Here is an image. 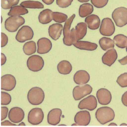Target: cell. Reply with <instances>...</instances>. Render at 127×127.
Instances as JSON below:
<instances>
[{
	"label": "cell",
	"instance_id": "cell-1",
	"mask_svg": "<svg viewBox=\"0 0 127 127\" xmlns=\"http://www.w3.org/2000/svg\"><path fill=\"white\" fill-rule=\"evenodd\" d=\"M75 17V14H73L70 16L65 22V23L63 28V43L64 45L67 46H71L73 44L77 41L75 29L74 28H72L70 30V26L71 23Z\"/></svg>",
	"mask_w": 127,
	"mask_h": 127
},
{
	"label": "cell",
	"instance_id": "cell-2",
	"mask_svg": "<svg viewBox=\"0 0 127 127\" xmlns=\"http://www.w3.org/2000/svg\"><path fill=\"white\" fill-rule=\"evenodd\" d=\"M115 116L114 110L106 106L98 108L95 113L96 119L102 125H104L113 120Z\"/></svg>",
	"mask_w": 127,
	"mask_h": 127
},
{
	"label": "cell",
	"instance_id": "cell-3",
	"mask_svg": "<svg viewBox=\"0 0 127 127\" xmlns=\"http://www.w3.org/2000/svg\"><path fill=\"white\" fill-rule=\"evenodd\" d=\"M45 99V93L43 89L39 87H34L29 90L27 94V100L33 105H39Z\"/></svg>",
	"mask_w": 127,
	"mask_h": 127
},
{
	"label": "cell",
	"instance_id": "cell-4",
	"mask_svg": "<svg viewBox=\"0 0 127 127\" xmlns=\"http://www.w3.org/2000/svg\"><path fill=\"white\" fill-rule=\"evenodd\" d=\"M112 17L118 27H123L127 24V8L120 7L116 8L112 14Z\"/></svg>",
	"mask_w": 127,
	"mask_h": 127
},
{
	"label": "cell",
	"instance_id": "cell-5",
	"mask_svg": "<svg viewBox=\"0 0 127 127\" xmlns=\"http://www.w3.org/2000/svg\"><path fill=\"white\" fill-rule=\"evenodd\" d=\"M25 23V19L21 16H10L5 21V28L9 32H14Z\"/></svg>",
	"mask_w": 127,
	"mask_h": 127
},
{
	"label": "cell",
	"instance_id": "cell-6",
	"mask_svg": "<svg viewBox=\"0 0 127 127\" xmlns=\"http://www.w3.org/2000/svg\"><path fill=\"white\" fill-rule=\"evenodd\" d=\"M27 66L32 72L41 70L44 65V61L42 57L38 55L30 56L27 60Z\"/></svg>",
	"mask_w": 127,
	"mask_h": 127
},
{
	"label": "cell",
	"instance_id": "cell-7",
	"mask_svg": "<svg viewBox=\"0 0 127 127\" xmlns=\"http://www.w3.org/2000/svg\"><path fill=\"white\" fill-rule=\"evenodd\" d=\"M92 90V87L89 84L76 86L72 91L73 97L76 101L81 100L86 96L90 94Z\"/></svg>",
	"mask_w": 127,
	"mask_h": 127
},
{
	"label": "cell",
	"instance_id": "cell-8",
	"mask_svg": "<svg viewBox=\"0 0 127 127\" xmlns=\"http://www.w3.org/2000/svg\"><path fill=\"white\" fill-rule=\"evenodd\" d=\"M44 117V114L42 109L39 108H33L28 113V122L33 125H38L42 122Z\"/></svg>",
	"mask_w": 127,
	"mask_h": 127
},
{
	"label": "cell",
	"instance_id": "cell-9",
	"mask_svg": "<svg viewBox=\"0 0 127 127\" xmlns=\"http://www.w3.org/2000/svg\"><path fill=\"white\" fill-rule=\"evenodd\" d=\"M115 31V25L111 18L108 17L102 19L99 29V32L103 36L112 35Z\"/></svg>",
	"mask_w": 127,
	"mask_h": 127
},
{
	"label": "cell",
	"instance_id": "cell-10",
	"mask_svg": "<svg viewBox=\"0 0 127 127\" xmlns=\"http://www.w3.org/2000/svg\"><path fill=\"white\" fill-rule=\"evenodd\" d=\"M34 36V32L32 29L28 25H24L18 31L16 36V40L22 43L27 40H31Z\"/></svg>",
	"mask_w": 127,
	"mask_h": 127
},
{
	"label": "cell",
	"instance_id": "cell-11",
	"mask_svg": "<svg viewBox=\"0 0 127 127\" xmlns=\"http://www.w3.org/2000/svg\"><path fill=\"white\" fill-rule=\"evenodd\" d=\"M97 106V101L96 97L93 95H90L80 101L78 108L80 110L87 109L89 111L94 110Z\"/></svg>",
	"mask_w": 127,
	"mask_h": 127
},
{
	"label": "cell",
	"instance_id": "cell-12",
	"mask_svg": "<svg viewBox=\"0 0 127 127\" xmlns=\"http://www.w3.org/2000/svg\"><path fill=\"white\" fill-rule=\"evenodd\" d=\"M16 84V79L11 74H5L1 78V89L6 91H12Z\"/></svg>",
	"mask_w": 127,
	"mask_h": 127
},
{
	"label": "cell",
	"instance_id": "cell-13",
	"mask_svg": "<svg viewBox=\"0 0 127 127\" xmlns=\"http://www.w3.org/2000/svg\"><path fill=\"white\" fill-rule=\"evenodd\" d=\"M24 116L23 110L18 107L12 108L9 110L8 115L9 120L15 124L20 123L24 119Z\"/></svg>",
	"mask_w": 127,
	"mask_h": 127
},
{
	"label": "cell",
	"instance_id": "cell-14",
	"mask_svg": "<svg viewBox=\"0 0 127 127\" xmlns=\"http://www.w3.org/2000/svg\"><path fill=\"white\" fill-rule=\"evenodd\" d=\"M90 120V114L89 112L86 110L78 112L74 118V121L77 126H86L89 125Z\"/></svg>",
	"mask_w": 127,
	"mask_h": 127
},
{
	"label": "cell",
	"instance_id": "cell-15",
	"mask_svg": "<svg viewBox=\"0 0 127 127\" xmlns=\"http://www.w3.org/2000/svg\"><path fill=\"white\" fill-rule=\"evenodd\" d=\"M96 97L99 103L102 105L109 104L112 100L111 92L105 88L99 89L96 93Z\"/></svg>",
	"mask_w": 127,
	"mask_h": 127
},
{
	"label": "cell",
	"instance_id": "cell-16",
	"mask_svg": "<svg viewBox=\"0 0 127 127\" xmlns=\"http://www.w3.org/2000/svg\"><path fill=\"white\" fill-rule=\"evenodd\" d=\"M37 53L44 54L48 53L52 48V43L46 37L40 38L37 41Z\"/></svg>",
	"mask_w": 127,
	"mask_h": 127
},
{
	"label": "cell",
	"instance_id": "cell-17",
	"mask_svg": "<svg viewBox=\"0 0 127 127\" xmlns=\"http://www.w3.org/2000/svg\"><path fill=\"white\" fill-rule=\"evenodd\" d=\"M62 114L61 109L55 108L50 110L47 116V121L51 125L56 126L60 123Z\"/></svg>",
	"mask_w": 127,
	"mask_h": 127
},
{
	"label": "cell",
	"instance_id": "cell-18",
	"mask_svg": "<svg viewBox=\"0 0 127 127\" xmlns=\"http://www.w3.org/2000/svg\"><path fill=\"white\" fill-rule=\"evenodd\" d=\"M117 58V52L116 49L113 48L107 50V51L104 54L102 57V61L104 64L111 66L115 63Z\"/></svg>",
	"mask_w": 127,
	"mask_h": 127
},
{
	"label": "cell",
	"instance_id": "cell-19",
	"mask_svg": "<svg viewBox=\"0 0 127 127\" xmlns=\"http://www.w3.org/2000/svg\"><path fill=\"white\" fill-rule=\"evenodd\" d=\"M90 80V75L85 70H80L75 72L73 76L74 83L78 85L87 84Z\"/></svg>",
	"mask_w": 127,
	"mask_h": 127
},
{
	"label": "cell",
	"instance_id": "cell-20",
	"mask_svg": "<svg viewBox=\"0 0 127 127\" xmlns=\"http://www.w3.org/2000/svg\"><path fill=\"white\" fill-rule=\"evenodd\" d=\"M62 30H63V26L62 24L54 23L49 27V35L52 39L57 40L61 36Z\"/></svg>",
	"mask_w": 127,
	"mask_h": 127
},
{
	"label": "cell",
	"instance_id": "cell-21",
	"mask_svg": "<svg viewBox=\"0 0 127 127\" xmlns=\"http://www.w3.org/2000/svg\"><path fill=\"white\" fill-rule=\"evenodd\" d=\"M85 22L88 27L91 30L97 29L100 25V19L96 14H91L86 17Z\"/></svg>",
	"mask_w": 127,
	"mask_h": 127
},
{
	"label": "cell",
	"instance_id": "cell-22",
	"mask_svg": "<svg viewBox=\"0 0 127 127\" xmlns=\"http://www.w3.org/2000/svg\"><path fill=\"white\" fill-rule=\"evenodd\" d=\"M73 45L76 48L80 50H85L88 51H94L98 47L97 44L89 41L79 40L73 44Z\"/></svg>",
	"mask_w": 127,
	"mask_h": 127
},
{
	"label": "cell",
	"instance_id": "cell-23",
	"mask_svg": "<svg viewBox=\"0 0 127 127\" xmlns=\"http://www.w3.org/2000/svg\"><path fill=\"white\" fill-rule=\"evenodd\" d=\"M53 11L50 9H45L41 11L38 16L39 22L43 24H46L51 22L53 20Z\"/></svg>",
	"mask_w": 127,
	"mask_h": 127
},
{
	"label": "cell",
	"instance_id": "cell-24",
	"mask_svg": "<svg viewBox=\"0 0 127 127\" xmlns=\"http://www.w3.org/2000/svg\"><path fill=\"white\" fill-rule=\"evenodd\" d=\"M72 65L67 60H62L60 61L57 65L58 72L63 75H67L72 71Z\"/></svg>",
	"mask_w": 127,
	"mask_h": 127
},
{
	"label": "cell",
	"instance_id": "cell-25",
	"mask_svg": "<svg viewBox=\"0 0 127 127\" xmlns=\"http://www.w3.org/2000/svg\"><path fill=\"white\" fill-rule=\"evenodd\" d=\"M75 34L77 41L81 40L87 33V24L84 22H79L75 26Z\"/></svg>",
	"mask_w": 127,
	"mask_h": 127
},
{
	"label": "cell",
	"instance_id": "cell-26",
	"mask_svg": "<svg viewBox=\"0 0 127 127\" xmlns=\"http://www.w3.org/2000/svg\"><path fill=\"white\" fill-rule=\"evenodd\" d=\"M93 6L89 3H85L80 5L79 15L81 17H85L90 15L93 11Z\"/></svg>",
	"mask_w": 127,
	"mask_h": 127
},
{
	"label": "cell",
	"instance_id": "cell-27",
	"mask_svg": "<svg viewBox=\"0 0 127 127\" xmlns=\"http://www.w3.org/2000/svg\"><path fill=\"white\" fill-rule=\"evenodd\" d=\"M99 44L101 49L104 51L113 48L115 46L114 40L107 37H103L100 38L99 41Z\"/></svg>",
	"mask_w": 127,
	"mask_h": 127
},
{
	"label": "cell",
	"instance_id": "cell-28",
	"mask_svg": "<svg viewBox=\"0 0 127 127\" xmlns=\"http://www.w3.org/2000/svg\"><path fill=\"white\" fill-rule=\"evenodd\" d=\"M28 13V10L25 7L21 5H15L11 7L7 13L9 16H20Z\"/></svg>",
	"mask_w": 127,
	"mask_h": 127
},
{
	"label": "cell",
	"instance_id": "cell-29",
	"mask_svg": "<svg viewBox=\"0 0 127 127\" xmlns=\"http://www.w3.org/2000/svg\"><path fill=\"white\" fill-rule=\"evenodd\" d=\"M113 40L115 45L120 48H126L127 46V36L119 34L114 36Z\"/></svg>",
	"mask_w": 127,
	"mask_h": 127
},
{
	"label": "cell",
	"instance_id": "cell-30",
	"mask_svg": "<svg viewBox=\"0 0 127 127\" xmlns=\"http://www.w3.org/2000/svg\"><path fill=\"white\" fill-rule=\"evenodd\" d=\"M36 44L34 41H29L26 42L23 46V51L27 55H31L36 51Z\"/></svg>",
	"mask_w": 127,
	"mask_h": 127
},
{
	"label": "cell",
	"instance_id": "cell-31",
	"mask_svg": "<svg viewBox=\"0 0 127 127\" xmlns=\"http://www.w3.org/2000/svg\"><path fill=\"white\" fill-rule=\"evenodd\" d=\"M20 5L29 8H43L44 7V5L40 1L34 0L23 1L20 3Z\"/></svg>",
	"mask_w": 127,
	"mask_h": 127
},
{
	"label": "cell",
	"instance_id": "cell-32",
	"mask_svg": "<svg viewBox=\"0 0 127 127\" xmlns=\"http://www.w3.org/2000/svg\"><path fill=\"white\" fill-rule=\"evenodd\" d=\"M53 19L55 22L61 23L66 21L67 19V15L60 12H53Z\"/></svg>",
	"mask_w": 127,
	"mask_h": 127
},
{
	"label": "cell",
	"instance_id": "cell-33",
	"mask_svg": "<svg viewBox=\"0 0 127 127\" xmlns=\"http://www.w3.org/2000/svg\"><path fill=\"white\" fill-rule=\"evenodd\" d=\"M19 0H1V6L3 9H7L16 5Z\"/></svg>",
	"mask_w": 127,
	"mask_h": 127
},
{
	"label": "cell",
	"instance_id": "cell-34",
	"mask_svg": "<svg viewBox=\"0 0 127 127\" xmlns=\"http://www.w3.org/2000/svg\"><path fill=\"white\" fill-rule=\"evenodd\" d=\"M117 83L122 88L127 87V72L120 75L117 78Z\"/></svg>",
	"mask_w": 127,
	"mask_h": 127
},
{
	"label": "cell",
	"instance_id": "cell-35",
	"mask_svg": "<svg viewBox=\"0 0 127 127\" xmlns=\"http://www.w3.org/2000/svg\"><path fill=\"white\" fill-rule=\"evenodd\" d=\"M11 101V97L8 93L1 92V105H7Z\"/></svg>",
	"mask_w": 127,
	"mask_h": 127
},
{
	"label": "cell",
	"instance_id": "cell-36",
	"mask_svg": "<svg viewBox=\"0 0 127 127\" xmlns=\"http://www.w3.org/2000/svg\"><path fill=\"white\" fill-rule=\"evenodd\" d=\"M109 0H91V3L96 8H102L107 4Z\"/></svg>",
	"mask_w": 127,
	"mask_h": 127
},
{
	"label": "cell",
	"instance_id": "cell-37",
	"mask_svg": "<svg viewBox=\"0 0 127 127\" xmlns=\"http://www.w3.org/2000/svg\"><path fill=\"white\" fill-rule=\"evenodd\" d=\"M73 0H56L57 4L61 8H66L71 5Z\"/></svg>",
	"mask_w": 127,
	"mask_h": 127
},
{
	"label": "cell",
	"instance_id": "cell-38",
	"mask_svg": "<svg viewBox=\"0 0 127 127\" xmlns=\"http://www.w3.org/2000/svg\"><path fill=\"white\" fill-rule=\"evenodd\" d=\"M8 109L6 107H1V120L3 121L5 120L8 115Z\"/></svg>",
	"mask_w": 127,
	"mask_h": 127
},
{
	"label": "cell",
	"instance_id": "cell-39",
	"mask_svg": "<svg viewBox=\"0 0 127 127\" xmlns=\"http://www.w3.org/2000/svg\"><path fill=\"white\" fill-rule=\"evenodd\" d=\"M8 37L4 33H1V47L5 46L8 43Z\"/></svg>",
	"mask_w": 127,
	"mask_h": 127
},
{
	"label": "cell",
	"instance_id": "cell-40",
	"mask_svg": "<svg viewBox=\"0 0 127 127\" xmlns=\"http://www.w3.org/2000/svg\"><path fill=\"white\" fill-rule=\"evenodd\" d=\"M122 102L123 105L126 107H127V91L124 93L122 97Z\"/></svg>",
	"mask_w": 127,
	"mask_h": 127
},
{
	"label": "cell",
	"instance_id": "cell-41",
	"mask_svg": "<svg viewBox=\"0 0 127 127\" xmlns=\"http://www.w3.org/2000/svg\"><path fill=\"white\" fill-rule=\"evenodd\" d=\"M12 122H10L9 121H7V120H6V121H4L3 122H1V126H16V125L14 124H13L12 123Z\"/></svg>",
	"mask_w": 127,
	"mask_h": 127
},
{
	"label": "cell",
	"instance_id": "cell-42",
	"mask_svg": "<svg viewBox=\"0 0 127 127\" xmlns=\"http://www.w3.org/2000/svg\"><path fill=\"white\" fill-rule=\"evenodd\" d=\"M118 61L121 65L127 64V55L123 58L122 59L119 60Z\"/></svg>",
	"mask_w": 127,
	"mask_h": 127
},
{
	"label": "cell",
	"instance_id": "cell-43",
	"mask_svg": "<svg viewBox=\"0 0 127 127\" xmlns=\"http://www.w3.org/2000/svg\"><path fill=\"white\" fill-rule=\"evenodd\" d=\"M6 61V57L5 55L3 53H1V65H4Z\"/></svg>",
	"mask_w": 127,
	"mask_h": 127
},
{
	"label": "cell",
	"instance_id": "cell-44",
	"mask_svg": "<svg viewBox=\"0 0 127 127\" xmlns=\"http://www.w3.org/2000/svg\"><path fill=\"white\" fill-rule=\"evenodd\" d=\"M44 3L47 5L51 4L54 1V0H42Z\"/></svg>",
	"mask_w": 127,
	"mask_h": 127
},
{
	"label": "cell",
	"instance_id": "cell-45",
	"mask_svg": "<svg viewBox=\"0 0 127 127\" xmlns=\"http://www.w3.org/2000/svg\"><path fill=\"white\" fill-rule=\"evenodd\" d=\"M109 126H117V125L114 123H111L109 125Z\"/></svg>",
	"mask_w": 127,
	"mask_h": 127
},
{
	"label": "cell",
	"instance_id": "cell-46",
	"mask_svg": "<svg viewBox=\"0 0 127 127\" xmlns=\"http://www.w3.org/2000/svg\"><path fill=\"white\" fill-rule=\"evenodd\" d=\"M19 126H25V124L24 122H20V124L18 125Z\"/></svg>",
	"mask_w": 127,
	"mask_h": 127
},
{
	"label": "cell",
	"instance_id": "cell-47",
	"mask_svg": "<svg viewBox=\"0 0 127 127\" xmlns=\"http://www.w3.org/2000/svg\"><path fill=\"white\" fill-rule=\"evenodd\" d=\"M77 0L80 2H85L88 1L89 0Z\"/></svg>",
	"mask_w": 127,
	"mask_h": 127
},
{
	"label": "cell",
	"instance_id": "cell-48",
	"mask_svg": "<svg viewBox=\"0 0 127 127\" xmlns=\"http://www.w3.org/2000/svg\"><path fill=\"white\" fill-rule=\"evenodd\" d=\"M121 126H127V125L126 124H125V123H123V124H122L121 125H120Z\"/></svg>",
	"mask_w": 127,
	"mask_h": 127
},
{
	"label": "cell",
	"instance_id": "cell-49",
	"mask_svg": "<svg viewBox=\"0 0 127 127\" xmlns=\"http://www.w3.org/2000/svg\"><path fill=\"white\" fill-rule=\"evenodd\" d=\"M77 126V125L75 123L74 124H73L71 125V126Z\"/></svg>",
	"mask_w": 127,
	"mask_h": 127
},
{
	"label": "cell",
	"instance_id": "cell-50",
	"mask_svg": "<svg viewBox=\"0 0 127 127\" xmlns=\"http://www.w3.org/2000/svg\"><path fill=\"white\" fill-rule=\"evenodd\" d=\"M59 126H66L65 125H64V124H62V125H59Z\"/></svg>",
	"mask_w": 127,
	"mask_h": 127
},
{
	"label": "cell",
	"instance_id": "cell-51",
	"mask_svg": "<svg viewBox=\"0 0 127 127\" xmlns=\"http://www.w3.org/2000/svg\"><path fill=\"white\" fill-rule=\"evenodd\" d=\"M1 22H2V16L1 17Z\"/></svg>",
	"mask_w": 127,
	"mask_h": 127
},
{
	"label": "cell",
	"instance_id": "cell-52",
	"mask_svg": "<svg viewBox=\"0 0 127 127\" xmlns=\"http://www.w3.org/2000/svg\"><path fill=\"white\" fill-rule=\"evenodd\" d=\"M126 51H127V47H126Z\"/></svg>",
	"mask_w": 127,
	"mask_h": 127
}]
</instances>
